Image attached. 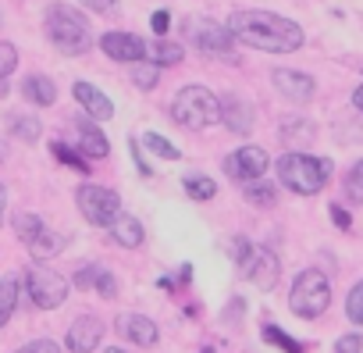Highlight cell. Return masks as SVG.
<instances>
[{
    "label": "cell",
    "mask_w": 363,
    "mask_h": 353,
    "mask_svg": "<svg viewBox=\"0 0 363 353\" xmlns=\"http://www.w3.org/2000/svg\"><path fill=\"white\" fill-rule=\"evenodd\" d=\"M228 29L239 43L267 54H292L303 47V29L274 11H235L228 18Z\"/></svg>",
    "instance_id": "cell-1"
},
{
    "label": "cell",
    "mask_w": 363,
    "mask_h": 353,
    "mask_svg": "<svg viewBox=\"0 0 363 353\" xmlns=\"http://www.w3.org/2000/svg\"><path fill=\"white\" fill-rule=\"evenodd\" d=\"M47 40L68 58H82L93 47L89 22L82 18V11H75L68 4H50L47 8Z\"/></svg>",
    "instance_id": "cell-2"
},
{
    "label": "cell",
    "mask_w": 363,
    "mask_h": 353,
    "mask_svg": "<svg viewBox=\"0 0 363 353\" xmlns=\"http://www.w3.org/2000/svg\"><path fill=\"white\" fill-rule=\"evenodd\" d=\"M278 179H281L285 190H292L299 197H313L331 179V161L328 157H310V153H285L278 161Z\"/></svg>",
    "instance_id": "cell-3"
},
{
    "label": "cell",
    "mask_w": 363,
    "mask_h": 353,
    "mask_svg": "<svg viewBox=\"0 0 363 353\" xmlns=\"http://www.w3.org/2000/svg\"><path fill=\"white\" fill-rule=\"evenodd\" d=\"M171 118L182 129H207V125L225 121V111H221V100L207 86H182L171 100Z\"/></svg>",
    "instance_id": "cell-4"
},
{
    "label": "cell",
    "mask_w": 363,
    "mask_h": 353,
    "mask_svg": "<svg viewBox=\"0 0 363 353\" xmlns=\"http://www.w3.org/2000/svg\"><path fill=\"white\" fill-rule=\"evenodd\" d=\"M235 261H239L242 275L264 293L274 289L278 278H281V261L267 246H253L250 239H235Z\"/></svg>",
    "instance_id": "cell-5"
},
{
    "label": "cell",
    "mask_w": 363,
    "mask_h": 353,
    "mask_svg": "<svg viewBox=\"0 0 363 353\" xmlns=\"http://www.w3.org/2000/svg\"><path fill=\"white\" fill-rule=\"evenodd\" d=\"M328 303H331V286H328V278H324L317 268L303 271V275L296 278L292 293H289V307H292V314L310 321V317H320V314L328 310Z\"/></svg>",
    "instance_id": "cell-6"
},
{
    "label": "cell",
    "mask_w": 363,
    "mask_h": 353,
    "mask_svg": "<svg viewBox=\"0 0 363 353\" xmlns=\"http://www.w3.org/2000/svg\"><path fill=\"white\" fill-rule=\"evenodd\" d=\"M186 36L196 43V50H203L218 61H239L232 29L214 22V18H186Z\"/></svg>",
    "instance_id": "cell-7"
},
{
    "label": "cell",
    "mask_w": 363,
    "mask_h": 353,
    "mask_svg": "<svg viewBox=\"0 0 363 353\" xmlns=\"http://www.w3.org/2000/svg\"><path fill=\"white\" fill-rule=\"evenodd\" d=\"M75 200H79V211H82V218L89 222V225H114V218L121 214V200H118V193H111V190H104V186H82L79 193H75Z\"/></svg>",
    "instance_id": "cell-8"
},
{
    "label": "cell",
    "mask_w": 363,
    "mask_h": 353,
    "mask_svg": "<svg viewBox=\"0 0 363 353\" xmlns=\"http://www.w3.org/2000/svg\"><path fill=\"white\" fill-rule=\"evenodd\" d=\"M26 286H29V296H33V303L40 310H54V307H61L68 300V282L57 271H50V268H40V264L29 268Z\"/></svg>",
    "instance_id": "cell-9"
},
{
    "label": "cell",
    "mask_w": 363,
    "mask_h": 353,
    "mask_svg": "<svg viewBox=\"0 0 363 353\" xmlns=\"http://www.w3.org/2000/svg\"><path fill=\"white\" fill-rule=\"evenodd\" d=\"M225 171L239 183H257L260 175L267 171V153L260 146H239L235 153L225 157Z\"/></svg>",
    "instance_id": "cell-10"
},
{
    "label": "cell",
    "mask_w": 363,
    "mask_h": 353,
    "mask_svg": "<svg viewBox=\"0 0 363 353\" xmlns=\"http://www.w3.org/2000/svg\"><path fill=\"white\" fill-rule=\"evenodd\" d=\"M100 50L111 61H121V65H139L150 54V47L139 36H132V33H104L100 36Z\"/></svg>",
    "instance_id": "cell-11"
},
{
    "label": "cell",
    "mask_w": 363,
    "mask_h": 353,
    "mask_svg": "<svg viewBox=\"0 0 363 353\" xmlns=\"http://www.w3.org/2000/svg\"><path fill=\"white\" fill-rule=\"evenodd\" d=\"M104 339V321L93 314H79L68 328V349L72 353H93Z\"/></svg>",
    "instance_id": "cell-12"
},
{
    "label": "cell",
    "mask_w": 363,
    "mask_h": 353,
    "mask_svg": "<svg viewBox=\"0 0 363 353\" xmlns=\"http://www.w3.org/2000/svg\"><path fill=\"white\" fill-rule=\"evenodd\" d=\"M274 86H278V93L285 97V100H292V104H306L310 97H313V79L310 75H303V72H292V68H278L274 75Z\"/></svg>",
    "instance_id": "cell-13"
},
{
    "label": "cell",
    "mask_w": 363,
    "mask_h": 353,
    "mask_svg": "<svg viewBox=\"0 0 363 353\" xmlns=\"http://www.w3.org/2000/svg\"><path fill=\"white\" fill-rule=\"evenodd\" d=\"M75 100L86 107V114L89 118H96V121H107V118H114V104H111V97H104L96 86H89V82H75Z\"/></svg>",
    "instance_id": "cell-14"
},
{
    "label": "cell",
    "mask_w": 363,
    "mask_h": 353,
    "mask_svg": "<svg viewBox=\"0 0 363 353\" xmlns=\"http://www.w3.org/2000/svg\"><path fill=\"white\" fill-rule=\"evenodd\" d=\"M118 332L128 342H135V346H153L157 342V325L146 314H121L118 317Z\"/></svg>",
    "instance_id": "cell-15"
},
{
    "label": "cell",
    "mask_w": 363,
    "mask_h": 353,
    "mask_svg": "<svg viewBox=\"0 0 363 353\" xmlns=\"http://www.w3.org/2000/svg\"><path fill=\"white\" fill-rule=\"evenodd\" d=\"M221 111H225V125H228L232 132L246 136V132L253 129V107H250L246 100H239V97H225V100H221Z\"/></svg>",
    "instance_id": "cell-16"
},
{
    "label": "cell",
    "mask_w": 363,
    "mask_h": 353,
    "mask_svg": "<svg viewBox=\"0 0 363 353\" xmlns=\"http://www.w3.org/2000/svg\"><path fill=\"white\" fill-rule=\"evenodd\" d=\"M75 132H79V150L86 153V157H107L111 153V146H107V136L93 125V121H75Z\"/></svg>",
    "instance_id": "cell-17"
},
{
    "label": "cell",
    "mask_w": 363,
    "mask_h": 353,
    "mask_svg": "<svg viewBox=\"0 0 363 353\" xmlns=\"http://www.w3.org/2000/svg\"><path fill=\"white\" fill-rule=\"evenodd\" d=\"M22 93H26V100H33V104H40V107H50V104L57 100V86H54V79H47V75H29V79L22 82Z\"/></svg>",
    "instance_id": "cell-18"
},
{
    "label": "cell",
    "mask_w": 363,
    "mask_h": 353,
    "mask_svg": "<svg viewBox=\"0 0 363 353\" xmlns=\"http://www.w3.org/2000/svg\"><path fill=\"white\" fill-rule=\"evenodd\" d=\"M111 236H114V243H118V246H128V250H132V246H139V243H143V236H146V232H143L139 218L118 214V218H114V225H111Z\"/></svg>",
    "instance_id": "cell-19"
},
{
    "label": "cell",
    "mask_w": 363,
    "mask_h": 353,
    "mask_svg": "<svg viewBox=\"0 0 363 353\" xmlns=\"http://www.w3.org/2000/svg\"><path fill=\"white\" fill-rule=\"evenodd\" d=\"M65 246H68V236H61V232H50V229H43V232H40V236L29 243V250H33V257H36V261L57 257Z\"/></svg>",
    "instance_id": "cell-20"
},
{
    "label": "cell",
    "mask_w": 363,
    "mask_h": 353,
    "mask_svg": "<svg viewBox=\"0 0 363 353\" xmlns=\"http://www.w3.org/2000/svg\"><path fill=\"white\" fill-rule=\"evenodd\" d=\"M15 303H18V275H4L0 278V328L15 314Z\"/></svg>",
    "instance_id": "cell-21"
},
{
    "label": "cell",
    "mask_w": 363,
    "mask_h": 353,
    "mask_svg": "<svg viewBox=\"0 0 363 353\" xmlns=\"http://www.w3.org/2000/svg\"><path fill=\"white\" fill-rule=\"evenodd\" d=\"M186 193L193 197V200H214V193H218V183L214 179H207V175H186Z\"/></svg>",
    "instance_id": "cell-22"
},
{
    "label": "cell",
    "mask_w": 363,
    "mask_h": 353,
    "mask_svg": "<svg viewBox=\"0 0 363 353\" xmlns=\"http://www.w3.org/2000/svg\"><path fill=\"white\" fill-rule=\"evenodd\" d=\"M150 54H153V65H178L182 58H186V50H182V43H171V40H157L153 47H150Z\"/></svg>",
    "instance_id": "cell-23"
},
{
    "label": "cell",
    "mask_w": 363,
    "mask_h": 353,
    "mask_svg": "<svg viewBox=\"0 0 363 353\" xmlns=\"http://www.w3.org/2000/svg\"><path fill=\"white\" fill-rule=\"evenodd\" d=\"M43 229H47V225H43L36 214H15V236H18L26 246H29V243H33V239H36Z\"/></svg>",
    "instance_id": "cell-24"
},
{
    "label": "cell",
    "mask_w": 363,
    "mask_h": 353,
    "mask_svg": "<svg viewBox=\"0 0 363 353\" xmlns=\"http://www.w3.org/2000/svg\"><path fill=\"white\" fill-rule=\"evenodd\" d=\"M345 193L352 204H363V161H356L345 175Z\"/></svg>",
    "instance_id": "cell-25"
},
{
    "label": "cell",
    "mask_w": 363,
    "mask_h": 353,
    "mask_svg": "<svg viewBox=\"0 0 363 353\" xmlns=\"http://www.w3.org/2000/svg\"><path fill=\"white\" fill-rule=\"evenodd\" d=\"M157 75H160V65H146V61H139V65L132 68V82H135L139 89H153V86H157Z\"/></svg>",
    "instance_id": "cell-26"
},
{
    "label": "cell",
    "mask_w": 363,
    "mask_h": 353,
    "mask_svg": "<svg viewBox=\"0 0 363 353\" xmlns=\"http://www.w3.org/2000/svg\"><path fill=\"white\" fill-rule=\"evenodd\" d=\"M143 146L146 150H153L157 157H167V161H178V146H171L164 136H157V132H146L143 136Z\"/></svg>",
    "instance_id": "cell-27"
},
{
    "label": "cell",
    "mask_w": 363,
    "mask_h": 353,
    "mask_svg": "<svg viewBox=\"0 0 363 353\" xmlns=\"http://www.w3.org/2000/svg\"><path fill=\"white\" fill-rule=\"evenodd\" d=\"M246 200L257 204V207H271V204H274V186H267V183L257 179V183L246 186Z\"/></svg>",
    "instance_id": "cell-28"
},
{
    "label": "cell",
    "mask_w": 363,
    "mask_h": 353,
    "mask_svg": "<svg viewBox=\"0 0 363 353\" xmlns=\"http://www.w3.org/2000/svg\"><path fill=\"white\" fill-rule=\"evenodd\" d=\"M345 314L352 325H363V278L349 289V300H345Z\"/></svg>",
    "instance_id": "cell-29"
},
{
    "label": "cell",
    "mask_w": 363,
    "mask_h": 353,
    "mask_svg": "<svg viewBox=\"0 0 363 353\" xmlns=\"http://www.w3.org/2000/svg\"><path fill=\"white\" fill-rule=\"evenodd\" d=\"M11 132H15L18 139L33 143V139H40V121H36V118H11Z\"/></svg>",
    "instance_id": "cell-30"
},
{
    "label": "cell",
    "mask_w": 363,
    "mask_h": 353,
    "mask_svg": "<svg viewBox=\"0 0 363 353\" xmlns=\"http://www.w3.org/2000/svg\"><path fill=\"white\" fill-rule=\"evenodd\" d=\"M264 339H267L271 346L289 349V353H303V346H296V339H292V335H285V332H281V328H274V325H267V328H264Z\"/></svg>",
    "instance_id": "cell-31"
},
{
    "label": "cell",
    "mask_w": 363,
    "mask_h": 353,
    "mask_svg": "<svg viewBox=\"0 0 363 353\" xmlns=\"http://www.w3.org/2000/svg\"><path fill=\"white\" fill-rule=\"evenodd\" d=\"M50 150H54V157H57V161H65V164H72L75 171H82V175L89 171V168H86V161H82V157H79V153H75L72 146H65V143H54Z\"/></svg>",
    "instance_id": "cell-32"
},
{
    "label": "cell",
    "mask_w": 363,
    "mask_h": 353,
    "mask_svg": "<svg viewBox=\"0 0 363 353\" xmlns=\"http://www.w3.org/2000/svg\"><path fill=\"white\" fill-rule=\"evenodd\" d=\"M18 68V50L11 43H0V79H8Z\"/></svg>",
    "instance_id": "cell-33"
},
{
    "label": "cell",
    "mask_w": 363,
    "mask_h": 353,
    "mask_svg": "<svg viewBox=\"0 0 363 353\" xmlns=\"http://www.w3.org/2000/svg\"><path fill=\"white\" fill-rule=\"evenodd\" d=\"M100 271H104V268H96V264H86V268H79V275H75V286H79V289H89V286H96V282H100Z\"/></svg>",
    "instance_id": "cell-34"
},
{
    "label": "cell",
    "mask_w": 363,
    "mask_h": 353,
    "mask_svg": "<svg viewBox=\"0 0 363 353\" xmlns=\"http://www.w3.org/2000/svg\"><path fill=\"white\" fill-rule=\"evenodd\" d=\"M335 353H363V339L356 332H349V335H342L335 342Z\"/></svg>",
    "instance_id": "cell-35"
},
{
    "label": "cell",
    "mask_w": 363,
    "mask_h": 353,
    "mask_svg": "<svg viewBox=\"0 0 363 353\" xmlns=\"http://www.w3.org/2000/svg\"><path fill=\"white\" fill-rule=\"evenodd\" d=\"M132 161H135V168H139V175H153V168H150V161L143 157V139H135V136H132Z\"/></svg>",
    "instance_id": "cell-36"
},
{
    "label": "cell",
    "mask_w": 363,
    "mask_h": 353,
    "mask_svg": "<svg viewBox=\"0 0 363 353\" xmlns=\"http://www.w3.org/2000/svg\"><path fill=\"white\" fill-rule=\"evenodd\" d=\"M15 353H61V346L50 342V339H36V342H29V346H22V349H15Z\"/></svg>",
    "instance_id": "cell-37"
},
{
    "label": "cell",
    "mask_w": 363,
    "mask_h": 353,
    "mask_svg": "<svg viewBox=\"0 0 363 353\" xmlns=\"http://www.w3.org/2000/svg\"><path fill=\"white\" fill-rule=\"evenodd\" d=\"M150 26H153V33H157V36H167V29H171V15H167V11H153Z\"/></svg>",
    "instance_id": "cell-38"
},
{
    "label": "cell",
    "mask_w": 363,
    "mask_h": 353,
    "mask_svg": "<svg viewBox=\"0 0 363 353\" xmlns=\"http://www.w3.org/2000/svg\"><path fill=\"white\" fill-rule=\"evenodd\" d=\"M96 289H100V296H114L118 293V286H114V275H107V271H100V282H96Z\"/></svg>",
    "instance_id": "cell-39"
},
{
    "label": "cell",
    "mask_w": 363,
    "mask_h": 353,
    "mask_svg": "<svg viewBox=\"0 0 363 353\" xmlns=\"http://www.w3.org/2000/svg\"><path fill=\"white\" fill-rule=\"evenodd\" d=\"M82 8H89V11H96V15H107V11H114V0H79Z\"/></svg>",
    "instance_id": "cell-40"
},
{
    "label": "cell",
    "mask_w": 363,
    "mask_h": 353,
    "mask_svg": "<svg viewBox=\"0 0 363 353\" xmlns=\"http://www.w3.org/2000/svg\"><path fill=\"white\" fill-rule=\"evenodd\" d=\"M331 218H335V225H338V229H349V225H352V218H349L338 204H331Z\"/></svg>",
    "instance_id": "cell-41"
},
{
    "label": "cell",
    "mask_w": 363,
    "mask_h": 353,
    "mask_svg": "<svg viewBox=\"0 0 363 353\" xmlns=\"http://www.w3.org/2000/svg\"><path fill=\"white\" fill-rule=\"evenodd\" d=\"M352 104L363 111V86H356V93H352Z\"/></svg>",
    "instance_id": "cell-42"
},
{
    "label": "cell",
    "mask_w": 363,
    "mask_h": 353,
    "mask_svg": "<svg viewBox=\"0 0 363 353\" xmlns=\"http://www.w3.org/2000/svg\"><path fill=\"white\" fill-rule=\"evenodd\" d=\"M0 218H4V186H0Z\"/></svg>",
    "instance_id": "cell-43"
},
{
    "label": "cell",
    "mask_w": 363,
    "mask_h": 353,
    "mask_svg": "<svg viewBox=\"0 0 363 353\" xmlns=\"http://www.w3.org/2000/svg\"><path fill=\"white\" fill-rule=\"evenodd\" d=\"M107 353H125V349H118V346H111V349H107Z\"/></svg>",
    "instance_id": "cell-44"
},
{
    "label": "cell",
    "mask_w": 363,
    "mask_h": 353,
    "mask_svg": "<svg viewBox=\"0 0 363 353\" xmlns=\"http://www.w3.org/2000/svg\"><path fill=\"white\" fill-rule=\"evenodd\" d=\"M200 353H214V349H211V346H203V349H200Z\"/></svg>",
    "instance_id": "cell-45"
}]
</instances>
